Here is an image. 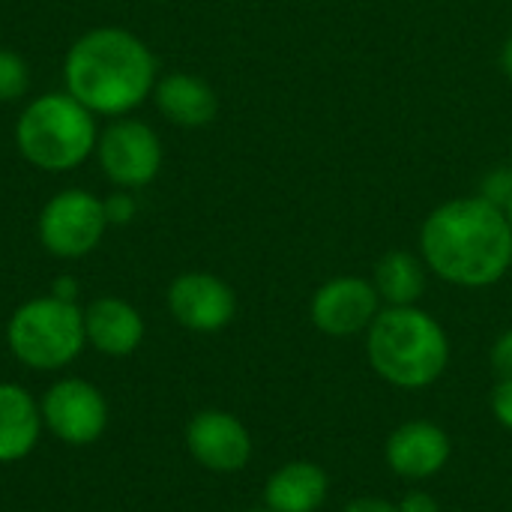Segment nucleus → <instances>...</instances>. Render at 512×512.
<instances>
[{
    "mask_svg": "<svg viewBox=\"0 0 512 512\" xmlns=\"http://www.w3.org/2000/svg\"><path fill=\"white\" fill-rule=\"evenodd\" d=\"M426 267L459 288H489L512 267V228L507 213L477 198H453L435 207L420 231Z\"/></svg>",
    "mask_w": 512,
    "mask_h": 512,
    "instance_id": "1",
    "label": "nucleus"
},
{
    "mask_svg": "<svg viewBox=\"0 0 512 512\" xmlns=\"http://www.w3.org/2000/svg\"><path fill=\"white\" fill-rule=\"evenodd\" d=\"M156 57L150 45L126 27H93L81 33L63 60L66 93L96 117H129L156 87Z\"/></svg>",
    "mask_w": 512,
    "mask_h": 512,
    "instance_id": "2",
    "label": "nucleus"
},
{
    "mask_svg": "<svg viewBox=\"0 0 512 512\" xmlns=\"http://www.w3.org/2000/svg\"><path fill=\"white\" fill-rule=\"evenodd\" d=\"M366 357L390 387L423 390L447 372L450 339L420 306H384L366 330Z\"/></svg>",
    "mask_w": 512,
    "mask_h": 512,
    "instance_id": "3",
    "label": "nucleus"
},
{
    "mask_svg": "<svg viewBox=\"0 0 512 512\" xmlns=\"http://www.w3.org/2000/svg\"><path fill=\"white\" fill-rule=\"evenodd\" d=\"M96 141V114L66 90L36 96L24 105L15 123V147L21 159L48 174L84 165L96 153Z\"/></svg>",
    "mask_w": 512,
    "mask_h": 512,
    "instance_id": "4",
    "label": "nucleus"
},
{
    "mask_svg": "<svg viewBox=\"0 0 512 512\" xmlns=\"http://www.w3.org/2000/svg\"><path fill=\"white\" fill-rule=\"evenodd\" d=\"M6 342L12 357L30 369H63L87 345L84 309H78L75 300H60L54 294L27 300L9 318Z\"/></svg>",
    "mask_w": 512,
    "mask_h": 512,
    "instance_id": "5",
    "label": "nucleus"
},
{
    "mask_svg": "<svg viewBox=\"0 0 512 512\" xmlns=\"http://www.w3.org/2000/svg\"><path fill=\"white\" fill-rule=\"evenodd\" d=\"M108 228L105 201L87 189H63L51 195L39 213L36 231L45 252L54 258H84L90 255Z\"/></svg>",
    "mask_w": 512,
    "mask_h": 512,
    "instance_id": "6",
    "label": "nucleus"
},
{
    "mask_svg": "<svg viewBox=\"0 0 512 512\" xmlns=\"http://www.w3.org/2000/svg\"><path fill=\"white\" fill-rule=\"evenodd\" d=\"M96 162L114 189H144L162 171V141L153 126L117 117L99 132Z\"/></svg>",
    "mask_w": 512,
    "mask_h": 512,
    "instance_id": "7",
    "label": "nucleus"
},
{
    "mask_svg": "<svg viewBox=\"0 0 512 512\" xmlns=\"http://www.w3.org/2000/svg\"><path fill=\"white\" fill-rule=\"evenodd\" d=\"M381 312V297L375 285L363 276H336L324 282L309 303V318L318 333L333 339H348L366 333Z\"/></svg>",
    "mask_w": 512,
    "mask_h": 512,
    "instance_id": "8",
    "label": "nucleus"
},
{
    "mask_svg": "<svg viewBox=\"0 0 512 512\" xmlns=\"http://www.w3.org/2000/svg\"><path fill=\"white\" fill-rule=\"evenodd\" d=\"M42 423L54 438L69 447H87L99 441L108 426V405L102 393L78 378L57 381L42 399Z\"/></svg>",
    "mask_w": 512,
    "mask_h": 512,
    "instance_id": "9",
    "label": "nucleus"
},
{
    "mask_svg": "<svg viewBox=\"0 0 512 512\" xmlns=\"http://www.w3.org/2000/svg\"><path fill=\"white\" fill-rule=\"evenodd\" d=\"M168 309L174 321L192 333H219L237 315L234 288L213 273H180L168 285Z\"/></svg>",
    "mask_w": 512,
    "mask_h": 512,
    "instance_id": "10",
    "label": "nucleus"
},
{
    "mask_svg": "<svg viewBox=\"0 0 512 512\" xmlns=\"http://www.w3.org/2000/svg\"><path fill=\"white\" fill-rule=\"evenodd\" d=\"M192 459L213 474H237L252 459V435L228 411H201L186 426Z\"/></svg>",
    "mask_w": 512,
    "mask_h": 512,
    "instance_id": "11",
    "label": "nucleus"
},
{
    "mask_svg": "<svg viewBox=\"0 0 512 512\" xmlns=\"http://www.w3.org/2000/svg\"><path fill=\"white\" fill-rule=\"evenodd\" d=\"M453 456L450 435L432 420H405L396 426L384 444L387 468L411 483L438 477Z\"/></svg>",
    "mask_w": 512,
    "mask_h": 512,
    "instance_id": "12",
    "label": "nucleus"
},
{
    "mask_svg": "<svg viewBox=\"0 0 512 512\" xmlns=\"http://www.w3.org/2000/svg\"><path fill=\"white\" fill-rule=\"evenodd\" d=\"M84 336L105 357H129L144 339V318L120 297H99L84 309Z\"/></svg>",
    "mask_w": 512,
    "mask_h": 512,
    "instance_id": "13",
    "label": "nucleus"
},
{
    "mask_svg": "<svg viewBox=\"0 0 512 512\" xmlns=\"http://www.w3.org/2000/svg\"><path fill=\"white\" fill-rule=\"evenodd\" d=\"M153 102L159 108V114L183 129H201L207 123H213L216 111H219V96L216 90L192 75V72H168L162 78H156L153 87Z\"/></svg>",
    "mask_w": 512,
    "mask_h": 512,
    "instance_id": "14",
    "label": "nucleus"
},
{
    "mask_svg": "<svg viewBox=\"0 0 512 512\" xmlns=\"http://www.w3.org/2000/svg\"><path fill=\"white\" fill-rule=\"evenodd\" d=\"M327 495L330 477L309 459L285 462L264 483V507L273 512H318L327 504Z\"/></svg>",
    "mask_w": 512,
    "mask_h": 512,
    "instance_id": "15",
    "label": "nucleus"
},
{
    "mask_svg": "<svg viewBox=\"0 0 512 512\" xmlns=\"http://www.w3.org/2000/svg\"><path fill=\"white\" fill-rule=\"evenodd\" d=\"M42 408L18 384H0V462L33 453L42 435Z\"/></svg>",
    "mask_w": 512,
    "mask_h": 512,
    "instance_id": "16",
    "label": "nucleus"
},
{
    "mask_svg": "<svg viewBox=\"0 0 512 512\" xmlns=\"http://www.w3.org/2000/svg\"><path fill=\"white\" fill-rule=\"evenodd\" d=\"M372 285L387 306H417L426 291V261L405 249H393L378 261Z\"/></svg>",
    "mask_w": 512,
    "mask_h": 512,
    "instance_id": "17",
    "label": "nucleus"
},
{
    "mask_svg": "<svg viewBox=\"0 0 512 512\" xmlns=\"http://www.w3.org/2000/svg\"><path fill=\"white\" fill-rule=\"evenodd\" d=\"M27 87H30V66H27V60L18 51L0 45V102L21 99L27 93Z\"/></svg>",
    "mask_w": 512,
    "mask_h": 512,
    "instance_id": "18",
    "label": "nucleus"
},
{
    "mask_svg": "<svg viewBox=\"0 0 512 512\" xmlns=\"http://www.w3.org/2000/svg\"><path fill=\"white\" fill-rule=\"evenodd\" d=\"M480 192H483L486 201H492V204H498L504 210L507 201L512 198V165H501V168L489 171Z\"/></svg>",
    "mask_w": 512,
    "mask_h": 512,
    "instance_id": "19",
    "label": "nucleus"
},
{
    "mask_svg": "<svg viewBox=\"0 0 512 512\" xmlns=\"http://www.w3.org/2000/svg\"><path fill=\"white\" fill-rule=\"evenodd\" d=\"M102 201H105L108 225H126V222H132V216L138 213V201H135L132 192H126V189H120V192H114V195H108V198H102Z\"/></svg>",
    "mask_w": 512,
    "mask_h": 512,
    "instance_id": "20",
    "label": "nucleus"
},
{
    "mask_svg": "<svg viewBox=\"0 0 512 512\" xmlns=\"http://www.w3.org/2000/svg\"><path fill=\"white\" fill-rule=\"evenodd\" d=\"M492 414H495V420L512 432V378H498V384H495V390H492Z\"/></svg>",
    "mask_w": 512,
    "mask_h": 512,
    "instance_id": "21",
    "label": "nucleus"
},
{
    "mask_svg": "<svg viewBox=\"0 0 512 512\" xmlns=\"http://www.w3.org/2000/svg\"><path fill=\"white\" fill-rule=\"evenodd\" d=\"M489 360H492V369H495L498 378H512V330L498 336V342L492 345Z\"/></svg>",
    "mask_w": 512,
    "mask_h": 512,
    "instance_id": "22",
    "label": "nucleus"
},
{
    "mask_svg": "<svg viewBox=\"0 0 512 512\" xmlns=\"http://www.w3.org/2000/svg\"><path fill=\"white\" fill-rule=\"evenodd\" d=\"M399 512H441V504L429 492H408L399 501Z\"/></svg>",
    "mask_w": 512,
    "mask_h": 512,
    "instance_id": "23",
    "label": "nucleus"
},
{
    "mask_svg": "<svg viewBox=\"0 0 512 512\" xmlns=\"http://www.w3.org/2000/svg\"><path fill=\"white\" fill-rule=\"evenodd\" d=\"M342 512H399V504L384 501V498H354Z\"/></svg>",
    "mask_w": 512,
    "mask_h": 512,
    "instance_id": "24",
    "label": "nucleus"
},
{
    "mask_svg": "<svg viewBox=\"0 0 512 512\" xmlns=\"http://www.w3.org/2000/svg\"><path fill=\"white\" fill-rule=\"evenodd\" d=\"M501 69H504V75L512 81V33L507 36L504 48H501Z\"/></svg>",
    "mask_w": 512,
    "mask_h": 512,
    "instance_id": "25",
    "label": "nucleus"
},
{
    "mask_svg": "<svg viewBox=\"0 0 512 512\" xmlns=\"http://www.w3.org/2000/svg\"><path fill=\"white\" fill-rule=\"evenodd\" d=\"M54 297H60V300H75V282H72V279H60L57 288H54Z\"/></svg>",
    "mask_w": 512,
    "mask_h": 512,
    "instance_id": "26",
    "label": "nucleus"
},
{
    "mask_svg": "<svg viewBox=\"0 0 512 512\" xmlns=\"http://www.w3.org/2000/svg\"><path fill=\"white\" fill-rule=\"evenodd\" d=\"M504 213H507V222H510V228H512V198L507 201V207H504Z\"/></svg>",
    "mask_w": 512,
    "mask_h": 512,
    "instance_id": "27",
    "label": "nucleus"
},
{
    "mask_svg": "<svg viewBox=\"0 0 512 512\" xmlns=\"http://www.w3.org/2000/svg\"><path fill=\"white\" fill-rule=\"evenodd\" d=\"M249 512H273V510H267V507H264V510H249Z\"/></svg>",
    "mask_w": 512,
    "mask_h": 512,
    "instance_id": "28",
    "label": "nucleus"
}]
</instances>
